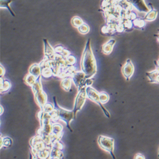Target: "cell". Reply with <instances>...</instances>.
<instances>
[{
  "label": "cell",
  "mask_w": 159,
  "mask_h": 159,
  "mask_svg": "<svg viewBox=\"0 0 159 159\" xmlns=\"http://www.w3.org/2000/svg\"><path fill=\"white\" fill-rule=\"evenodd\" d=\"M81 68L87 79L92 78L97 73V63L92 50L90 39H88L82 54Z\"/></svg>",
  "instance_id": "6da1fadb"
},
{
  "label": "cell",
  "mask_w": 159,
  "mask_h": 159,
  "mask_svg": "<svg viewBox=\"0 0 159 159\" xmlns=\"http://www.w3.org/2000/svg\"><path fill=\"white\" fill-rule=\"evenodd\" d=\"M54 106L55 109H57L58 111L60 120L65 122L66 124V127H68V129L70 130V131L72 132L73 130L71 127H70V123L72 120L76 119L74 112H73V110L72 111H70V110L65 109L62 107H60L57 102L56 97H54Z\"/></svg>",
  "instance_id": "7a4b0ae2"
},
{
  "label": "cell",
  "mask_w": 159,
  "mask_h": 159,
  "mask_svg": "<svg viewBox=\"0 0 159 159\" xmlns=\"http://www.w3.org/2000/svg\"><path fill=\"white\" fill-rule=\"evenodd\" d=\"M97 143H98L100 147L112 156L113 159H116L114 155V146H115V140L113 138H109L105 136H99L97 139Z\"/></svg>",
  "instance_id": "3957f363"
},
{
  "label": "cell",
  "mask_w": 159,
  "mask_h": 159,
  "mask_svg": "<svg viewBox=\"0 0 159 159\" xmlns=\"http://www.w3.org/2000/svg\"><path fill=\"white\" fill-rule=\"evenodd\" d=\"M86 95L87 98H89L92 101L94 102L97 105L100 106L106 117L110 118V114L109 112L106 109V108H105V107L103 106V104H102L100 101L99 92H97L95 89L92 87L91 86H89L86 87Z\"/></svg>",
  "instance_id": "277c9868"
},
{
  "label": "cell",
  "mask_w": 159,
  "mask_h": 159,
  "mask_svg": "<svg viewBox=\"0 0 159 159\" xmlns=\"http://www.w3.org/2000/svg\"><path fill=\"white\" fill-rule=\"evenodd\" d=\"M87 95H86V88H83L78 91L77 96L75 100L74 107L73 111L74 112L75 117H76V114L78 112L80 111L86 101Z\"/></svg>",
  "instance_id": "5b68a950"
},
{
  "label": "cell",
  "mask_w": 159,
  "mask_h": 159,
  "mask_svg": "<svg viewBox=\"0 0 159 159\" xmlns=\"http://www.w3.org/2000/svg\"><path fill=\"white\" fill-rule=\"evenodd\" d=\"M30 145L31 147V153L33 156L36 155L40 151L45 149L48 146L45 144L44 140L42 139L41 137L37 134L36 136L33 137L30 141ZM52 148V147H51Z\"/></svg>",
  "instance_id": "8992f818"
},
{
  "label": "cell",
  "mask_w": 159,
  "mask_h": 159,
  "mask_svg": "<svg viewBox=\"0 0 159 159\" xmlns=\"http://www.w3.org/2000/svg\"><path fill=\"white\" fill-rule=\"evenodd\" d=\"M72 81L74 82L75 85L78 88V91L83 88H86L85 86V81H86V77H85V73L81 71H76L73 75L71 76Z\"/></svg>",
  "instance_id": "52a82bcc"
},
{
  "label": "cell",
  "mask_w": 159,
  "mask_h": 159,
  "mask_svg": "<svg viewBox=\"0 0 159 159\" xmlns=\"http://www.w3.org/2000/svg\"><path fill=\"white\" fill-rule=\"evenodd\" d=\"M134 67L130 59H127L125 64L122 68V73L127 80H129L134 74Z\"/></svg>",
  "instance_id": "ba28073f"
},
{
  "label": "cell",
  "mask_w": 159,
  "mask_h": 159,
  "mask_svg": "<svg viewBox=\"0 0 159 159\" xmlns=\"http://www.w3.org/2000/svg\"><path fill=\"white\" fill-rule=\"evenodd\" d=\"M35 100L37 102L38 106L40 107L41 109L44 108V106L47 103V95L44 91V90L41 89V90L38 91V92L34 94Z\"/></svg>",
  "instance_id": "9c48e42d"
},
{
  "label": "cell",
  "mask_w": 159,
  "mask_h": 159,
  "mask_svg": "<svg viewBox=\"0 0 159 159\" xmlns=\"http://www.w3.org/2000/svg\"><path fill=\"white\" fill-rule=\"evenodd\" d=\"M44 52L45 56V57L48 59L49 60L54 59L55 56H56V52L54 48L50 46L49 43L48 42L47 39H44Z\"/></svg>",
  "instance_id": "30bf717a"
},
{
  "label": "cell",
  "mask_w": 159,
  "mask_h": 159,
  "mask_svg": "<svg viewBox=\"0 0 159 159\" xmlns=\"http://www.w3.org/2000/svg\"><path fill=\"white\" fill-rule=\"evenodd\" d=\"M129 1L134 7L139 11L148 12L150 11L147 6L144 3V0H129Z\"/></svg>",
  "instance_id": "8fae6325"
},
{
  "label": "cell",
  "mask_w": 159,
  "mask_h": 159,
  "mask_svg": "<svg viewBox=\"0 0 159 159\" xmlns=\"http://www.w3.org/2000/svg\"><path fill=\"white\" fill-rule=\"evenodd\" d=\"M116 41L115 39H110L108 41H107L106 44L103 45L102 47V52L105 54H109L113 50V48L114 47V45L115 44Z\"/></svg>",
  "instance_id": "7c38bea8"
},
{
  "label": "cell",
  "mask_w": 159,
  "mask_h": 159,
  "mask_svg": "<svg viewBox=\"0 0 159 159\" xmlns=\"http://www.w3.org/2000/svg\"><path fill=\"white\" fill-rule=\"evenodd\" d=\"M29 72L30 74L34 76L36 78L40 77L41 75V68L38 64H33L30 67Z\"/></svg>",
  "instance_id": "4fadbf2b"
},
{
  "label": "cell",
  "mask_w": 159,
  "mask_h": 159,
  "mask_svg": "<svg viewBox=\"0 0 159 159\" xmlns=\"http://www.w3.org/2000/svg\"><path fill=\"white\" fill-rule=\"evenodd\" d=\"M146 75H147L150 82L159 83V71L157 70L146 73Z\"/></svg>",
  "instance_id": "5bb4252c"
},
{
  "label": "cell",
  "mask_w": 159,
  "mask_h": 159,
  "mask_svg": "<svg viewBox=\"0 0 159 159\" xmlns=\"http://www.w3.org/2000/svg\"><path fill=\"white\" fill-rule=\"evenodd\" d=\"M71 82L72 79L71 77H66L63 78L62 82H61L60 86L64 90L69 92L71 87Z\"/></svg>",
  "instance_id": "9a60e30c"
},
{
  "label": "cell",
  "mask_w": 159,
  "mask_h": 159,
  "mask_svg": "<svg viewBox=\"0 0 159 159\" xmlns=\"http://www.w3.org/2000/svg\"><path fill=\"white\" fill-rule=\"evenodd\" d=\"M1 144H0V148H2L3 146L5 148H8L13 144V141H12L11 138L8 136L3 137L2 135H1Z\"/></svg>",
  "instance_id": "2e32d148"
},
{
  "label": "cell",
  "mask_w": 159,
  "mask_h": 159,
  "mask_svg": "<svg viewBox=\"0 0 159 159\" xmlns=\"http://www.w3.org/2000/svg\"><path fill=\"white\" fill-rule=\"evenodd\" d=\"M11 88V83L7 80L1 78V93H5L8 92Z\"/></svg>",
  "instance_id": "e0dca14e"
},
{
  "label": "cell",
  "mask_w": 159,
  "mask_h": 159,
  "mask_svg": "<svg viewBox=\"0 0 159 159\" xmlns=\"http://www.w3.org/2000/svg\"><path fill=\"white\" fill-rule=\"evenodd\" d=\"M50 158H58V159H63L64 157V154L62 152V150H60L56 148H52L50 151Z\"/></svg>",
  "instance_id": "ac0fdd59"
},
{
  "label": "cell",
  "mask_w": 159,
  "mask_h": 159,
  "mask_svg": "<svg viewBox=\"0 0 159 159\" xmlns=\"http://www.w3.org/2000/svg\"><path fill=\"white\" fill-rule=\"evenodd\" d=\"M14 0H0V7L1 8H7L8 11L10 12V14L13 17H15V15L12 11L11 8L10 7V4L13 2Z\"/></svg>",
  "instance_id": "d6986e66"
},
{
  "label": "cell",
  "mask_w": 159,
  "mask_h": 159,
  "mask_svg": "<svg viewBox=\"0 0 159 159\" xmlns=\"http://www.w3.org/2000/svg\"><path fill=\"white\" fill-rule=\"evenodd\" d=\"M41 76H40V77H38L37 79H36V82L31 86V88H32V90L33 91L34 94H36V92H38V91L41 90V89H42V85H41Z\"/></svg>",
  "instance_id": "ffe728a7"
},
{
  "label": "cell",
  "mask_w": 159,
  "mask_h": 159,
  "mask_svg": "<svg viewBox=\"0 0 159 159\" xmlns=\"http://www.w3.org/2000/svg\"><path fill=\"white\" fill-rule=\"evenodd\" d=\"M157 11L155 10V9H152L151 10L148 12V14L146 15L144 19L149 21H154L157 18Z\"/></svg>",
  "instance_id": "44dd1931"
},
{
  "label": "cell",
  "mask_w": 159,
  "mask_h": 159,
  "mask_svg": "<svg viewBox=\"0 0 159 159\" xmlns=\"http://www.w3.org/2000/svg\"><path fill=\"white\" fill-rule=\"evenodd\" d=\"M36 78L34 76L32 75L31 74H30L29 73L28 75H26V76L25 77V79H24V81H25L26 83L28 85H29L30 87H31L32 85L34 83V82L36 80Z\"/></svg>",
  "instance_id": "7402d4cb"
},
{
  "label": "cell",
  "mask_w": 159,
  "mask_h": 159,
  "mask_svg": "<svg viewBox=\"0 0 159 159\" xmlns=\"http://www.w3.org/2000/svg\"><path fill=\"white\" fill-rule=\"evenodd\" d=\"M63 125L59 123H54L52 125V134H59L63 132Z\"/></svg>",
  "instance_id": "603a6c76"
},
{
  "label": "cell",
  "mask_w": 159,
  "mask_h": 159,
  "mask_svg": "<svg viewBox=\"0 0 159 159\" xmlns=\"http://www.w3.org/2000/svg\"><path fill=\"white\" fill-rule=\"evenodd\" d=\"M71 23L73 25V26H75L78 28V27L82 25V24H83V22L81 18H80L78 17H75L73 18V19L71 21Z\"/></svg>",
  "instance_id": "cb8c5ba5"
},
{
  "label": "cell",
  "mask_w": 159,
  "mask_h": 159,
  "mask_svg": "<svg viewBox=\"0 0 159 159\" xmlns=\"http://www.w3.org/2000/svg\"><path fill=\"white\" fill-rule=\"evenodd\" d=\"M99 99L102 104H105L108 102L109 99V96L107 93L105 92H102L99 93Z\"/></svg>",
  "instance_id": "d4e9b609"
},
{
  "label": "cell",
  "mask_w": 159,
  "mask_h": 159,
  "mask_svg": "<svg viewBox=\"0 0 159 159\" xmlns=\"http://www.w3.org/2000/svg\"><path fill=\"white\" fill-rule=\"evenodd\" d=\"M78 29L80 33H81L82 34H87L89 33V30H90V28L89 26L87 25V24L83 23L82 25H81L80 27L78 28Z\"/></svg>",
  "instance_id": "484cf974"
},
{
  "label": "cell",
  "mask_w": 159,
  "mask_h": 159,
  "mask_svg": "<svg viewBox=\"0 0 159 159\" xmlns=\"http://www.w3.org/2000/svg\"><path fill=\"white\" fill-rule=\"evenodd\" d=\"M133 24L134 26H135V28L138 29H141L144 26L145 22L143 20L141 19H134L133 21Z\"/></svg>",
  "instance_id": "4316f807"
},
{
  "label": "cell",
  "mask_w": 159,
  "mask_h": 159,
  "mask_svg": "<svg viewBox=\"0 0 159 159\" xmlns=\"http://www.w3.org/2000/svg\"><path fill=\"white\" fill-rule=\"evenodd\" d=\"M63 136V133L61 132L59 134H50V138L52 140V144L56 141H60V139L62 138Z\"/></svg>",
  "instance_id": "83f0119b"
},
{
  "label": "cell",
  "mask_w": 159,
  "mask_h": 159,
  "mask_svg": "<svg viewBox=\"0 0 159 159\" xmlns=\"http://www.w3.org/2000/svg\"><path fill=\"white\" fill-rule=\"evenodd\" d=\"M54 109H55L54 106H53L52 104L48 103V102L46 103V105L44 106V108L42 109V110H44L45 112L48 113H50L52 112H53Z\"/></svg>",
  "instance_id": "f1b7e54d"
},
{
  "label": "cell",
  "mask_w": 159,
  "mask_h": 159,
  "mask_svg": "<svg viewBox=\"0 0 159 159\" xmlns=\"http://www.w3.org/2000/svg\"><path fill=\"white\" fill-rule=\"evenodd\" d=\"M65 59L66 60V62H67V64H68V65L73 66L76 62V58L74 56H70H70H68V57H66Z\"/></svg>",
  "instance_id": "f546056e"
},
{
  "label": "cell",
  "mask_w": 159,
  "mask_h": 159,
  "mask_svg": "<svg viewBox=\"0 0 159 159\" xmlns=\"http://www.w3.org/2000/svg\"><path fill=\"white\" fill-rule=\"evenodd\" d=\"M64 144L62 142H60V141H56L52 144V148H56L60 150H62L64 148Z\"/></svg>",
  "instance_id": "4dcf8cb0"
},
{
  "label": "cell",
  "mask_w": 159,
  "mask_h": 159,
  "mask_svg": "<svg viewBox=\"0 0 159 159\" xmlns=\"http://www.w3.org/2000/svg\"><path fill=\"white\" fill-rule=\"evenodd\" d=\"M64 49V48L61 45H57L56 48H55L54 50H55V52H56V54H61V53L63 52Z\"/></svg>",
  "instance_id": "1f68e13d"
},
{
  "label": "cell",
  "mask_w": 159,
  "mask_h": 159,
  "mask_svg": "<svg viewBox=\"0 0 159 159\" xmlns=\"http://www.w3.org/2000/svg\"><path fill=\"white\" fill-rule=\"evenodd\" d=\"M134 159H145V157L141 154H137L134 157Z\"/></svg>",
  "instance_id": "d6a6232c"
},
{
  "label": "cell",
  "mask_w": 159,
  "mask_h": 159,
  "mask_svg": "<svg viewBox=\"0 0 159 159\" xmlns=\"http://www.w3.org/2000/svg\"><path fill=\"white\" fill-rule=\"evenodd\" d=\"M5 74V70L3 68V66L1 64V73H0V75H1V78H3V76Z\"/></svg>",
  "instance_id": "836d02e7"
},
{
  "label": "cell",
  "mask_w": 159,
  "mask_h": 159,
  "mask_svg": "<svg viewBox=\"0 0 159 159\" xmlns=\"http://www.w3.org/2000/svg\"><path fill=\"white\" fill-rule=\"evenodd\" d=\"M3 112H4V108H3V107L2 106V105H1V115H3Z\"/></svg>",
  "instance_id": "e575fe53"
},
{
  "label": "cell",
  "mask_w": 159,
  "mask_h": 159,
  "mask_svg": "<svg viewBox=\"0 0 159 159\" xmlns=\"http://www.w3.org/2000/svg\"><path fill=\"white\" fill-rule=\"evenodd\" d=\"M158 156L159 157V150H158Z\"/></svg>",
  "instance_id": "d590c367"
},
{
  "label": "cell",
  "mask_w": 159,
  "mask_h": 159,
  "mask_svg": "<svg viewBox=\"0 0 159 159\" xmlns=\"http://www.w3.org/2000/svg\"><path fill=\"white\" fill-rule=\"evenodd\" d=\"M158 41H159V38H158Z\"/></svg>",
  "instance_id": "8d00e7d4"
}]
</instances>
